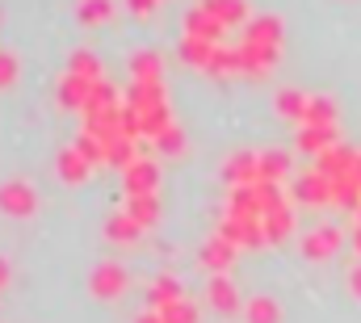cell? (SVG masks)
Returning <instances> with one entry per match:
<instances>
[{"label":"cell","mask_w":361,"mask_h":323,"mask_svg":"<svg viewBox=\"0 0 361 323\" xmlns=\"http://www.w3.org/2000/svg\"><path fill=\"white\" fill-rule=\"evenodd\" d=\"M219 236L223 240H231L235 248H261L265 240V223H261V214H223V223H219Z\"/></svg>","instance_id":"obj_1"},{"label":"cell","mask_w":361,"mask_h":323,"mask_svg":"<svg viewBox=\"0 0 361 323\" xmlns=\"http://www.w3.org/2000/svg\"><path fill=\"white\" fill-rule=\"evenodd\" d=\"M126 281H130V277H126V269H122L118 260H101L89 277V294L101 298V303H114V298L126 294Z\"/></svg>","instance_id":"obj_2"},{"label":"cell","mask_w":361,"mask_h":323,"mask_svg":"<svg viewBox=\"0 0 361 323\" xmlns=\"http://www.w3.org/2000/svg\"><path fill=\"white\" fill-rule=\"evenodd\" d=\"M0 210L13 219H30L38 210V189L30 181H4L0 185Z\"/></svg>","instance_id":"obj_3"},{"label":"cell","mask_w":361,"mask_h":323,"mask_svg":"<svg viewBox=\"0 0 361 323\" xmlns=\"http://www.w3.org/2000/svg\"><path fill=\"white\" fill-rule=\"evenodd\" d=\"M294 202H302V206H328L332 202V176H324L319 168H307L298 181H294Z\"/></svg>","instance_id":"obj_4"},{"label":"cell","mask_w":361,"mask_h":323,"mask_svg":"<svg viewBox=\"0 0 361 323\" xmlns=\"http://www.w3.org/2000/svg\"><path fill=\"white\" fill-rule=\"evenodd\" d=\"M341 243H345V231L332 227V223H324V227H315V231L302 236V256L307 260H332L341 252Z\"/></svg>","instance_id":"obj_5"},{"label":"cell","mask_w":361,"mask_h":323,"mask_svg":"<svg viewBox=\"0 0 361 323\" xmlns=\"http://www.w3.org/2000/svg\"><path fill=\"white\" fill-rule=\"evenodd\" d=\"M206 303H210L219 315H244V298H240V290H235V281H231L227 273H214V277H210Z\"/></svg>","instance_id":"obj_6"},{"label":"cell","mask_w":361,"mask_h":323,"mask_svg":"<svg viewBox=\"0 0 361 323\" xmlns=\"http://www.w3.org/2000/svg\"><path fill=\"white\" fill-rule=\"evenodd\" d=\"M122 181H126V197L130 193H156L160 189V164L139 156L130 168H122Z\"/></svg>","instance_id":"obj_7"},{"label":"cell","mask_w":361,"mask_h":323,"mask_svg":"<svg viewBox=\"0 0 361 323\" xmlns=\"http://www.w3.org/2000/svg\"><path fill=\"white\" fill-rule=\"evenodd\" d=\"M185 34H189V38H202V42H223L227 25H223L206 4H197V8H189V17H185Z\"/></svg>","instance_id":"obj_8"},{"label":"cell","mask_w":361,"mask_h":323,"mask_svg":"<svg viewBox=\"0 0 361 323\" xmlns=\"http://www.w3.org/2000/svg\"><path fill=\"white\" fill-rule=\"evenodd\" d=\"M202 264L210 269V277L214 273H227L235 264V243L223 240V236H210V240L202 243Z\"/></svg>","instance_id":"obj_9"},{"label":"cell","mask_w":361,"mask_h":323,"mask_svg":"<svg viewBox=\"0 0 361 323\" xmlns=\"http://www.w3.org/2000/svg\"><path fill=\"white\" fill-rule=\"evenodd\" d=\"M180 298H185V286H180V277H173V273H164V277H156L147 286V307L152 311H164V307H173Z\"/></svg>","instance_id":"obj_10"},{"label":"cell","mask_w":361,"mask_h":323,"mask_svg":"<svg viewBox=\"0 0 361 323\" xmlns=\"http://www.w3.org/2000/svg\"><path fill=\"white\" fill-rule=\"evenodd\" d=\"M223 176L231 181V189H235V185H257V181H261V156H252V152L231 156L227 168H223Z\"/></svg>","instance_id":"obj_11"},{"label":"cell","mask_w":361,"mask_h":323,"mask_svg":"<svg viewBox=\"0 0 361 323\" xmlns=\"http://www.w3.org/2000/svg\"><path fill=\"white\" fill-rule=\"evenodd\" d=\"M336 147V126H298V152L302 156H324Z\"/></svg>","instance_id":"obj_12"},{"label":"cell","mask_w":361,"mask_h":323,"mask_svg":"<svg viewBox=\"0 0 361 323\" xmlns=\"http://www.w3.org/2000/svg\"><path fill=\"white\" fill-rule=\"evenodd\" d=\"M126 214L147 231V227H156L160 223V193H130L126 197Z\"/></svg>","instance_id":"obj_13"},{"label":"cell","mask_w":361,"mask_h":323,"mask_svg":"<svg viewBox=\"0 0 361 323\" xmlns=\"http://www.w3.org/2000/svg\"><path fill=\"white\" fill-rule=\"evenodd\" d=\"M92 97V84L85 76H76V72H68L63 80H59V105L63 109H85Z\"/></svg>","instance_id":"obj_14"},{"label":"cell","mask_w":361,"mask_h":323,"mask_svg":"<svg viewBox=\"0 0 361 323\" xmlns=\"http://www.w3.org/2000/svg\"><path fill=\"white\" fill-rule=\"evenodd\" d=\"M214 55H219V42H202V38H189V34L180 38V59H185V63H193V68L210 72Z\"/></svg>","instance_id":"obj_15"},{"label":"cell","mask_w":361,"mask_h":323,"mask_svg":"<svg viewBox=\"0 0 361 323\" xmlns=\"http://www.w3.org/2000/svg\"><path fill=\"white\" fill-rule=\"evenodd\" d=\"M302 126H336V101L315 92L307 97V114H302Z\"/></svg>","instance_id":"obj_16"},{"label":"cell","mask_w":361,"mask_h":323,"mask_svg":"<svg viewBox=\"0 0 361 323\" xmlns=\"http://www.w3.org/2000/svg\"><path fill=\"white\" fill-rule=\"evenodd\" d=\"M244 323H281V303L269 294H257L244 303Z\"/></svg>","instance_id":"obj_17"},{"label":"cell","mask_w":361,"mask_h":323,"mask_svg":"<svg viewBox=\"0 0 361 323\" xmlns=\"http://www.w3.org/2000/svg\"><path fill=\"white\" fill-rule=\"evenodd\" d=\"M261 223H265V240H269V243H281V240H290V231H294V210H290V206L269 210Z\"/></svg>","instance_id":"obj_18"},{"label":"cell","mask_w":361,"mask_h":323,"mask_svg":"<svg viewBox=\"0 0 361 323\" xmlns=\"http://www.w3.org/2000/svg\"><path fill=\"white\" fill-rule=\"evenodd\" d=\"M202 4H206V8L227 25V30H231V25H240V21H248V4H244V0H202Z\"/></svg>","instance_id":"obj_19"},{"label":"cell","mask_w":361,"mask_h":323,"mask_svg":"<svg viewBox=\"0 0 361 323\" xmlns=\"http://www.w3.org/2000/svg\"><path fill=\"white\" fill-rule=\"evenodd\" d=\"M130 76H135V84H164L160 80V55L139 51V55L130 59Z\"/></svg>","instance_id":"obj_20"},{"label":"cell","mask_w":361,"mask_h":323,"mask_svg":"<svg viewBox=\"0 0 361 323\" xmlns=\"http://www.w3.org/2000/svg\"><path fill=\"white\" fill-rule=\"evenodd\" d=\"M55 168H59V176H63L68 185H80V181L89 176V168H92V164L85 160V156H80L76 147H68V152L59 156V164H55Z\"/></svg>","instance_id":"obj_21"},{"label":"cell","mask_w":361,"mask_h":323,"mask_svg":"<svg viewBox=\"0 0 361 323\" xmlns=\"http://www.w3.org/2000/svg\"><path fill=\"white\" fill-rule=\"evenodd\" d=\"M290 176V152H261V181L281 185Z\"/></svg>","instance_id":"obj_22"},{"label":"cell","mask_w":361,"mask_h":323,"mask_svg":"<svg viewBox=\"0 0 361 323\" xmlns=\"http://www.w3.org/2000/svg\"><path fill=\"white\" fill-rule=\"evenodd\" d=\"M105 236H109V240H118V243H135L139 236H143V227L122 210V214H114V219L105 223Z\"/></svg>","instance_id":"obj_23"},{"label":"cell","mask_w":361,"mask_h":323,"mask_svg":"<svg viewBox=\"0 0 361 323\" xmlns=\"http://www.w3.org/2000/svg\"><path fill=\"white\" fill-rule=\"evenodd\" d=\"M277 114H286V118H294V122L302 126V114H307V92H298V88H281V92H277Z\"/></svg>","instance_id":"obj_24"},{"label":"cell","mask_w":361,"mask_h":323,"mask_svg":"<svg viewBox=\"0 0 361 323\" xmlns=\"http://www.w3.org/2000/svg\"><path fill=\"white\" fill-rule=\"evenodd\" d=\"M80 25H105L114 17V0H80Z\"/></svg>","instance_id":"obj_25"},{"label":"cell","mask_w":361,"mask_h":323,"mask_svg":"<svg viewBox=\"0 0 361 323\" xmlns=\"http://www.w3.org/2000/svg\"><path fill=\"white\" fill-rule=\"evenodd\" d=\"M160 319L164 323H202V311H197L193 298H180V303H173V307L160 311Z\"/></svg>","instance_id":"obj_26"},{"label":"cell","mask_w":361,"mask_h":323,"mask_svg":"<svg viewBox=\"0 0 361 323\" xmlns=\"http://www.w3.org/2000/svg\"><path fill=\"white\" fill-rule=\"evenodd\" d=\"M152 143H156L160 156H180V152H185V130H180V126H169V130H164L160 139H152Z\"/></svg>","instance_id":"obj_27"},{"label":"cell","mask_w":361,"mask_h":323,"mask_svg":"<svg viewBox=\"0 0 361 323\" xmlns=\"http://www.w3.org/2000/svg\"><path fill=\"white\" fill-rule=\"evenodd\" d=\"M68 72H76V76H85L89 84L101 80V68H97V59H92L89 51H80V55H72V68Z\"/></svg>","instance_id":"obj_28"},{"label":"cell","mask_w":361,"mask_h":323,"mask_svg":"<svg viewBox=\"0 0 361 323\" xmlns=\"http://www.w3.org/2000/svg\"><path fill=\"white\" fill-rule=\"evenodd\" d=\"M13 80H17V59L13 55H0V88L13 84Z\"/></svg>","instance_id":"obj_29"},{"label":"cell","mask_w":361,"mask_h":323,"mask_svg":"<svg viewBox=\"0 0 361 323\" xmlns=\"http://www.w3.org/2000/svg\"><path fill=\"white\" fill-rule=\"evenodd\" d=\"M126 4H130V13H135V17H152V13L160 8V0H126Z\"/></svg>","instance_id":"obj_30"},{"label":"cell","mask_w":361,"mask_h":323,"mask_svg":"<svg viewBox=\"0 0 361 323\" xmlns=\"http://www.w3.org/2000/svg\"><path fill=\"white\" fill-rule=\"evenodd\" d=\"M349 294L361 298V264H353V273H349Z\"/></svg>","instance_id":"obj_31"},{"label":"cell","mask_w":361,"mask_h":323,"mask_svg":"<svg viewBox=\"0 0 361 323\" xmlns=\"http://www.w3.org/2000/svg\"><path fill=\"white\" fill-rule=\"evenodd\" d=\"M8 281H13V264H8V260H4V256H0V290H4V286H8Z\"/></svg>","instance_id":"obj_32"},{"label":"cell","mask_w":361,"mask_h":323,"mask_svg":"<svg viewBox=\"0 0 361 323\" xmlns=\"http://www.w3.org/2000/svg\"><path fill=\"white\" fill-rule=\"evenodd\" d=\"M135 323H164V319H160V311H143Z\"/></svg>","instance_id":"obj_33"},{"label":"cell","mask_w":361,"mask_h":323,"mask_svg":"<svg viewBox=\"0 0 361 323\" xmlns=\"http://www.w3.org/2000/svg\"><path fill=\"white\" fill-rule=\"evenodd\" d=\"M353 252H357V260H361V223L353 227Z\"/></svg>","instance_id":"obj_34"},{"label":"cell","mask_w":361,"mask_h":323,"mask_svg":"<svg viewBox=\"0 0 361 323\" xmlns=\"http://www.w3.org/2000/svg\"><path fill=\"white\" fill-rule=\"evenodd\" d=\"M357 223H361V210H357Z\"/></svg>","instance_id":"obj_35"}]
</instances>
